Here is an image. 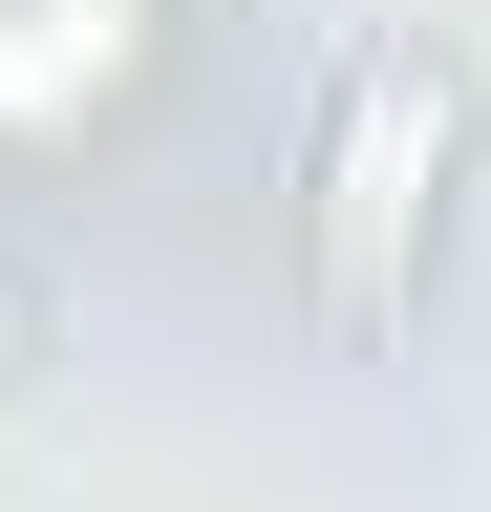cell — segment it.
<instances>
[{
  "label": "cell",
  "instance_id": "1",
  "mask_svg": "<svg viewBox=\"0 0 491 512\" xmlns=\"http://www.w3.org/2000/svg\"><path fill=\"white\" fill-rule=\"evenodd\" d=\"M449 150H470V86L427 43H363L342 64V128H321V320H342V342L406 320L427 214H449Z\"/></svg>",
  "mask_w": 491,
  "mask_h": 512
},
{
  "label": "cell",
  "instance_id": "2",
  "mask_svg": "<svg viewBox=\"0 0 491 512\" xmlns=\"http://www.w3.org/2000/svg\"><path fill=\"white\" fill-rule=\"evenodd\" d=\"M22 363H43V278L0 256V384H22Z\"/></svg>",
  "mask_w": 491,
  "mask_h": 512
}]
</instances>
